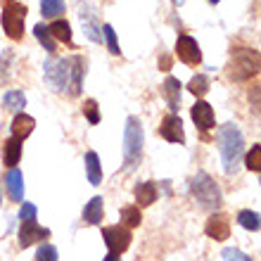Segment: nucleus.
Listing matches in <instances>:
<instances>
[{
	"instance_id": "1",
	"label": "nucleus",
	"mask_w": 261,
	"mask_h": 261,
	"mask_svg": "<svg viewBox=\"0 0 261 261\" xmlns=\"http://www.w3.org/2000/svg\"><path fill=\"white\" fill-rule=\"evenodd\" d=\"M219 152L226 173H235L242 159V152H245V138L235 124H223L219 128Z\"/></svg>"
},
{
	"instance_id": "2",
	"label": "nucleus",
	"mask_w": 261,
	"mask_h": 261,
	"mask_svg": "<svg viewBox=\"0 0 261 261\" xmlns=\"http://www.w3.org/2000/svg\"><path fill=\"white\" fill-rule=\"evenodd\" d=\"M143 124L138 117L126 119L124 128V171H133L143 157Z\"/></svg>"
},
{
	"instance_id": "3",
	"label": "nucleus",
	"mask_w": 261,
	"mask_h": 261,
	"mask_svg": "<svg viewBox=\"0 0 261 261\" xmlns=\"http://www.w3.org/2000/svg\"><path fill=\"white\" fill-rule=\"evenodd\" d=\"M190 190H193L195 199L199 202L202 209H209V212H216L221 206V190L216 186V180L209 176V173L199 171L197 176H193L190 180Z\"/></svg>"
},
{
	"instance_id": "4",
	"label": "nucleus",
	"mask_w": 261,
	"mask_h": 261,
	"mask_svg": "<svg viewBox=\"0 0 261 261\" xmlns=\"http://www.w3.org/2000/svg\"><path fill=\"white\" fill-rule=\"evenodd\" d=\"M27 5H21L19 0H3V29L12 41L24 38V19H27Z\"/></svg>"
},
{
	"instance_id": "5",
	"label": "nucleus",
	"mask_w": 261,
	"mask_h": 261,
	"mask_svg": "<svg viewBox=\"0 0 261 261\" xmlns=\"http://www.w3.org/2000/svg\"><path fill=\"white\" fill-rule=\"evenodd\" d=\"M259 71V53L252 48H238L233 53L230 67H228V76L233 81H245Z\"/></svg>"
},
{
	"instance_id": "6",
	"label": "nucleus",
	"mask_w": 261,
	"mask_h": 261,
	"mask_svg": "<svg viewBox=\"0 0 261 261\" xmlns=\"http://www.w3.org/2000/svg\"><path fill=\"white\" fill-rule=\"evenodd\" d=\"M69 71H71V62L53 55L48 62H45V69H43L45 83H48L55 93H62V90L69 86Z\"/></svg>"
},
{
	"instance_id": "7",
	"label": "nucleus",
	"mask_w": 261,
	"mask_h": 261,
	"mask_svg": "<svg viewBox=\"0 0 261 261\" xmlns=\"http://www.w3.org/2000/svg\"><path fill=\"white\" fill-rule=\"evenodd\" d=\"M102 240L105 245H107V249H110V254H124L126 249L130 247V230L124 226H107L102 228Z\"/></svg>"
},
{
	"instance_id": "8",
	"label": "nucleus",
	"mask_w": 261,
	"mask_h": 261,
	"mask_svg": "<svg viewBox=\"0 0 261 261\" xmlns=\"http://www.w3.org/2000/svg\"><path fill=\"white\" fill-rule=\"evenodd\" d=\"M176 55H178L180 62L190 64V67H197L202 62V50H199L197 41L193 36H186V34H180L178 41H176Z\"/></svg>"
},
{
	"instance_id": "9",
	"label": "nucleus",
	"mask_w": 261,
	"mask_h": 261,
	"mask_svg": "<svg viewBox=\"0 0 261 261\" xmlns=\"http://www.w3.org/2000/svg\"><path fill=\"white\" fill-rule=\"evenodd\" d=\"M48 238H50V230H48V228H43V226H38V223H36V219L34 221H21L19 245L24 249L31 247V245H34V242H38V240H48Z\"/></svg>"
},
{
	"instance_id": "10",
	"label": "nucleus",
	"mask_w": 261,
	"mask_h": 261,
	"mask_svg": "<svg viewBox=\"0 0 261 261\" xmlns=\"http://www.w3.org/2000/svg\"><path fill=\"white\" fill-rule=\"evenodd\" d=\"M159 133H162V138L169 140V143H178V145L186 143V130H183V121H180L178 114L164 117L162 126H159Z\"/></svg>"
},
{
	"instance_id": "11",
	"label": "nucleus",
	"mask_w": 261,
	"mask_h": 261,
	"mask_svg": "<svg viewBox=\"0 0 261 261\" xmlns=\"http://www.w3.org/2000/svg\"><path fill=\"white\" fill-rule=\"evenodd\" d=\"M204 233L216 242L228 240V235H230V221H228L226 214H221V212L212 214L209 221H206V226H204Z\"/></svg>"
},
{
	"instance_id": "12",
	"label": "nucleus",
	"mask_w": 261,
	"mask_h": 261,
	"mask_svg": "<svg viewBox=\"0 0 261 261\" xmlns=\"http://www.w3.org/2000/svg\"><path fill=\"white\" fill-rule=\"evenodd\" d=\"M71 62V71H69V95H79L83 88V79H86V60H83L81 55H76L69 60Z\"/></svg>"
},
{
	"instance_id": "13",
	"label": "nucleus",
	"mask_w": 261,
	"mask_h": 261,
	"mask_svg": "<svg viewBox=\"0 0 261 261\" xmlns=\"http://www.w3.org/2000/svg\"><path fill=\"white\" fill-rule=\"evenodd\" d=\"M193 121L197 124L199 130H209L214 128V124H216V117H214V110L209 102H202V100H197V102L193 105Z\"/></svg>"
},
{
	"instance_id": "14",
	"label": "nucleus",
	"mask_w": 261,
	"mask_h": 261,
	"mask_svg": "<svg viewBox=\"0 0 261 261\" xmlns=\"http://www.w3.org/2000/svg\"><path fill=\"white\" fill-rule=\"evenodd\" d=\"M81 14V24H83V31L88 36L93 43H102V27H100V21H97V14L93 7H88L86 12H79Z\"/></svg>"
},
{
	"instance_id": "15",
	"label": "nucleus",
	"mask_w": 261,
	"mask_h": 261,
	"mask_svg": "<svg viewBox=\"0 0 261 261\" xmlns=\"http://www.w3.org/2000/svg\"><path fill=\"white\" fill-rule=\"evenodd\" d=\"M180 81L178 79H173V76H169L164 81V86H162V95H164L166 105H169V110L176 114V112L180 110Z\"/></svg>"
},
{
	"instance_id": "16",
	"label": "nucleus",
	"mask_w": 261,
	"mask_h": 261,
	"mask_svg": "<svg viewBox=\"0 0 261 261\" xmlns=\"http://www.w3.org/2000/svg\"><path fill=\"white\" fill-rule=\"evenodd\" d=\"M5 188L12 202H21V197H24V176H21L19 169H10V173L5 176Z\"/></svg>"
},
{
	"instance_id": "17",
	"label": "nucleus",
	"mask_w": 261,
	"mask_h": 261,
	"mask_svg": "<svg viewBox=\"0 0 261 261\" xmlns=\"http://www.w3.org/2000/svg\"><path fill=\"white\" fill-rule=\"evenodd\" d=\"M19 159H21V140L19 138H7L5 145H3V162H5V166L14 169L19 164Z\"/></svg>"
},
{
	"instance_id": "18",
	"label": "nucleus",
	"mask_w": 261,
	"mask_h": 261,
	"mask_svg": "<svg viewBox=\"0 0 261 261\" xmlns=\"http://www.w3.org/2000/svg\"><path fill=\"white\" fill-rule=\"evenodd\" d=\"M102 214H105L102 197H93L88 204L83 206V221H86L88 226H100V223H102Z\"/></svg>"
},
{
	"instance_id": "19",
	"label": "nucleus",
	"mask_w": 261,
	"mask_h": 261,
	"mask_svg": "<svg viewBox=\"0 0 261 261\" xmlns=\"http://www.w3.org/2000/svg\"><path fill=\"white\" fill-rule=\"evenodd\" d=\"M34 117H29V114H17L12 121V138H19V140H24L27 136H31L34 133Z\"/></svg>"
},
{
	"instance_id": "20",
	"label": "nucleus",
	"mask_w": 261,
	"mask_h": 261,
	"mask_svg": "<svg viewBox=\"0 0 261 261\" xmlns=\"http://www.w3.org/2000/svg\"><path fill=\"white\" fill-rule=\"evenodd\" d=\"M136 202L138 206H150L152 202H157V186L154 180H145L136 188Z\"/></svg>"
},
{
	"instance_id": "21",
	"label": "nucleus",
	"mask_w": 261,
	"mask_h": 261,
	"mask_svg": "<svg viewBox=\"0 0 261 261\" xmlns=\"http://www.w3.org/2000/svg\"><path fill=\"white\" fill-rule=\"evenodd\" d=\"M86 171H88V180L93 186H100L102 180V164H100V157L95 152H88L86 154Z\"/></svg>"
},
{
	"instance_id": "22",
	"label": "nucleus",
	"mask_w": 261,
	"mask_h": 261,
	"mask_svg": "<svg viewBox=\"0 0 261 261\" xmlns=\"http://www.w3.org/2000/svg\"><path fill=\"white\" fill-rule=\"evenodd\" d=\"M3 105H5V110L21 114V110L27 107V97H24L21 90H7L5 95H3Z\"/></svg>"
},
{
	"instance_id": "23",
	"label": "nucleus",
	"mask_w": 261,
	"mask_h": 261,
	"mask_svg": "<svg viewBox=\"0 0 261 261\" xmlns=\"http://www.w3.org/2000/svg\"><path fill=\"white\" fill-rule=\"evenodd\" d=\"M50 36L53 38H57V41H62V43H71V27H69V21L64 19H55L53 24L48 27Z\"/></svg>"
},
{
	"instance_id": "24",
	"label": "nucleus",
	"mask_w": 261,
	"mask_h": 261,
	"mask_svg": "<svg viewBox=\"0 0 261 261\" xmlns=\"http://www.w3.org/2000/svg\"><path fill=\"white\" fill-rule=\"evenodd\" d=\"M34 36L38 38V43L48 50L50 55H55V38L50 36V31H48V27H45V24H36V27H34Z\"/></svg>"
},
{
	"instance_id": "25",
	"label": "nucleus",
	"mask_w": 261,
	"mask_h": 261,
	"mask_svg": "<svg viewBox=\"0 0 261 261\" xmlns=\"http://www.w3.org/2000/svg\"><path fill=\"white\" fill-rule=\"evenodd\" d=\"M41 12L45 19H57L64 12V0H41Z\"/></svg>"
},
{
	"instance_id": "26",
	"label": "nucleus",
	"mask_w": 261,
	"mask_h": 261,
	"mask_svg": "<svg viewBox=\"0 0 261 261\" xmlns=\"http://www.w3.org/2000/svg\"><path fill=\"white\" fill-rule=\"evenodd\" d=\"M209 76H204V74H197V76H193L190 79V83H188V90L193 93V95H197V97H202V95H206L209 93Z\"/></svg>"
},
{
	"instance_id": "27",
	"label": "nucleus",
	"mask_w": 261,
	"mask_h": 261,
	"mask_svg": "<svg viewBox=\"0 0 261 261\" xmlns=\"http://www.w3.org/2000/svg\"><path fill=\"white\" fill-rule=\"evenodd\" d=\"M140 221H143L140 206H124V209H121V223H124V226L136 228V226H140Z\"/></svg>"
},
{
	"instance_id": "28",
	"label": "nucleus",
	"mask_w": 261,
	"mask_h": 261,
	"mask_svg": "<svg viewBox=\"0 0 261 261\" xmlns=\"http://www.w3.org/2000/svg\"><path fill=\"white\" fill-rule=\"evenodd\" d=\"M238 223L242 228H247V230H259V214L252 212V209H242L238 214Z\"/></svg>"
},
{
	"instance_id": "29",
	"label": "nucleus",
	"mask_w": 261,
	"mask_h": 261,
	"mask_svg": "<svg viewBox=\"0 0 261 261\" xmlns=\"http://www.w3.org/2000/svg\"><path fill=\"white\" fill-rule=\"evenodd\" d=\"M102 34H105V41H107V48H110L112 55H121V50H119V43H117V31L112 24H105L102 27Z\"/></svg>"
},
{
	"instance_id": "30",
	"label": "nucleus",
	"mask_w": 261,
	"mask_h": 261,
	"mask_svg": "<svg viewBox=\"0 0 261 261\" xmlns=\"http://www.w3.org/2000/svg\"><path fill=\"white\" fill-rule=\"evenodd\" d=\"M245 164H247L249 171H254V173L261 171V145H254V147L247 152V159H245Z\"/></svg>"
},
{
	"instance_id": "31",
	"label": "nucleus",
	"mask_w": 261,
	"mask_h": 261,
	"mask_svg": "<svg viewBox=\"0 0 261 261\" xmlns=\"http://www.w3.org/2000/svg\"><path fill=\"white\" fill-rule=\"evenodd\" d=\"M83 114H86V119H88L90 124H97V121H100V112H97V102L93 100V97H88V100L83 102Z\"/></svg>"
},
{
	"instance_id": "32",
	"label": "nucleus",
	"mask_w": 261,
	"mask_h": 261,
	"mask_svg": "<svg viewBox=\"0 0 261 261\" xmlns=\"http://www.w3.org/2000/svg\"><path fill=\"white\" fill-rule=\"evenodd\" d=\"M36 261H57V249L53 245H41L36 252Z\"/></svg>"
},
{
	"instance_id": "33",
	"label": "nucleus",
	"mask_w": 261,
	"mask_h": 261,
	"mask_svg": "<svg viewBox=\"0 0 261 261\" xmlns=\"http://www.w3.org/2000/svg\"><path fill=\"white\" fill-rule=\"evenodd\" d=\"M10 62H12V53L7 50L0 55V83H5L7 76H10Z\"/></svg>"
},
{
	"instance_id": "34",
	"label": "nucleus",
	"mask_w": 261,
	"mask_h": 261,
	"mask_svg": "<svg viewBox=\"0 0 261 261\" xmlns=\"http://www.w3.org/2000/svg\"><path fill=\"white\" fill-rule=\"evenodd\" d=\"M223 261H252L245 252H240V249H235V247H228V249H223Z\"/></svg>"
},
{
	"instance_id": "35",
	"label": "nucleus",
	"mask_w": 261,
	"mask_h": 261,
	"mask_svg": "<svg viewBox=\"0 0 261 261\" xmlns=\"http://www.w3.org/2000/svg\"><path fill=\"white\" fill-rule=\"evenodd\" d=\"M19 219H21V221H34V219H36V206L31 204V202H24V204H21Z\"/></svg>"
},
{
	"instance_id": "36",
	"label": "nucleus",
	"mask_w": 261,
	"mask_h": 261,
	"mask_svg": "<svg viewBox=\"0 0 261 261\" xmlns=\"http://www.w3.org/2000/svg\"><path fill=\"white\" fill-rule=\"evenodd\" d=\"M169 67H171V60H169V57H162V69H164V71H166V69H169Z\"/></svg>"
},
{
	"instance_id": "37",
	"label": "nucleus",
	"mask_w": 261,
	"mask_h": 261,
	"mask_svg": "<svg viewBox=\"0 0 261 261\" xmlns=\"http://www.w3.org/2000/svg\"><path fill=\"white\" fill-rule=\"evenodd\" d=\"M256 93H259V90H256V86H254V90L249 93V97H252V102H254V107L259 105V97H256Z\"/></svg>"
},
{
	"instance_id": "38",
	"label": "nucleus",
	"mask_w": 261,
	"mask_h": 261,
	"mask_svg": "<svg viewBox=\"0 0 261 261\" xmlns=\"http://www.w3.org/2000/svg\"><path fill=\"white\" fill-rule=\"evenodd\" d=\"M102 261H121V259H119V256L117 254H107V256H105V259Z\"/></svg>"
},
{
	"instance_id": "39",
	"label": "nucleus",
	"mask_w": 261,
	"mask_h": 261,
	"mask_svg": "<svg viewBox=\"0 0 261 261\" xmlns=\"http://www.w3.org/2000/svg\"><path fill=\"white\" fill-rule=\"evenodd\" d=\"M209 3H214V5H216V3H219V0H209Z\"/></svg>"
},
{
	"instance_id": "40",
	"label": "nucleus",
	"mask_w": 261,
	"mask_h": 261,
	"mask_svg": "<svg viewBox=\"0 0 261 261\" xmlns=\"http://www.w3.org/2000/svg\"><path fill=\"white\" fill-rule=\"evenodd\" d=\"M0 204H3V193H0Z\"/></svg>"
}]
</instances>
